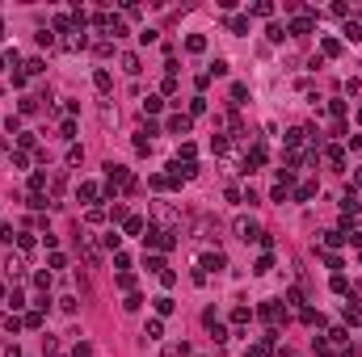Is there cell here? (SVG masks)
Here are the masks:
<instances>
[{"mask_svg":"<svg viewBox=\"0 0 362 357\" xmlns=\"http://www.w3.org/2000/svg\"><path fill=\"white\" fill-rule=\"evenodd\" d=\"M160 286H165V290H173V286H177V273L165 269V273H160Z\"/></svg>","mask_w":362,"mask_h":357,"instance_id":"f546056e","label":"cell"},{"mask_svg":"<svg viewBox=\"0 0 362 357\" xmlns=\"http://www.w3.org/2000/svg\"><path fill=\"white\" fill-rule=\"evenodd\" d=\"M59 135H63V139H76V122H72V118H67V122L59 126Z\"/></svg>","mask_w":362,"mask_h":357,"instance_id":"b9f144b4","label":"cell"},{"mask_svg":"<svg viewBox=\"0 0 362 357\" xmlns=\"http://www.w3.org/2000/svg\"><path fill=\"white\" fill-rule=\"evenodd\" d=\"M354 185H362V168H358V172H354Z\"/></svg>","mask_w":362,"mask_h":357,"instance_id":"c3c4849f","label":"cell"},{"mask_svg":"<svg viewBox=\"0 0 362 357\" xmlns=\"http://www.w3.org/2000/svg\"><path fill=\"white\" fill-rule=\"evenodd\" d=\"M169 130H173V135H190V114H173L169 118Z\"/></svg>","mask_w":362,"mask_h":357,"instance_id":"ba28073f","label":"cell"},{"mask_svg":"<svg viewBox=\"0 0 362 357\" xmlns=\"http://www.w3.org/2000/svg\"><path fill=\"white\" fill-rule=\"evenodd\" d=\"M122 71H126V76H135V71H139V55H122Z\"/></svg>","mask_w":362,"mask_h":357,"instance_id":"cb8c5ba5","label":"cell"},{"mask_svg":"<svg viewBox=\"0 0 362 357\" xmlns=\"http://www.w3.org/2000/svg\"><path fill=\"white\" fill-rule=\"evenodd\" d=\"M236 235H240L244 244H249V240H257V235H261V227H257L253 219H240V223H236Z\"/></svg>","mask_w":362,"mask_h":357,"instance_id":"8992f818","label":"cell"},{"mask_svg":"<svg viewBox=\"0 0 362 357\" xmlns=\"http://www.w3.org/2000/svg\"><path fill=\"white\" fill-rule=\"evenodd\" d=\"M341 319H345V328H362V307H358V303H345Z\"/></svg>","mask_w":362,"mask_h":357,"instance_id":"52a82bcc","label":"cell"},{"mask_svg":"<svg viewBox=\"0 0 362 357\" xmlns=\"http://www.w3.org/2000/svg\"><path fill=\"white\" fill-rule=\"evenodd\" d=\"M72 26H76L72 17H55V30H59V34H67V30H72Z\"/></svg>","mask_w":362,"mask_h":357,"instance_id":"ab89813d","label":"cell"},{"mask_svg":"<svg viewBox=\"0 0 362 357\" xmlns=\"http://www.w3.org/2000/svg\"><path fill=\"white\" fill-rule=\"evenodd\" d=\"M198 269H202V273H219V269H228V256L224 252H202V260H198Z\"/></svg>","mask_w":362,"mask_h":357,"instance_id":"3957f363","label":"cell"},{"mask_svg":"<svg viewBox=\"0 0 362 357\" xmlns=\"http://www.w3.org/2000/svg\"><path fill=\"white\" fill-rule=\"evenodd\" d=\"M299 319H303V324H312V328H324V315H320V311H312V307H303Z\"/></svg>","mask_w":362,"mask_h":357,"instance_id":"4fadbf2b","label":"cell"},{"mask_svg":"<svg viewBox=\"0 0 362 357\" xmlns=\"http://www.w3.org/2000/svg\"><path fill=\"white\" fill-rule=\"evenodd\" d=\"M42 71H46L42 59H30V63H26V76H42Z\"/></svg>","mask_w":362,"mask_h":357,"instance_id":"4dcf8cb0","label":"cell"},{"mask_svg":"<svg viewBox=\"0 0 362 357\" xmlns=\"http://www.w3.org/2000/svg\"><path fill=\"white\" fill-rule=\"evenodd\" d=\"M270 269H274V256H270V252H265V256H257V265H253L257 278H261V273H270Z\"/></svg>","mask_w":362,"mask_h":357,"instance_id":"ac0fdd59","label":"cell"},{"mask_svg":"<svg viewBox=\"0 0 362 357\" xmlns=\"http://www.w3.org/2000/svg\"><path fill=\"white\" fill-rule=\"evenodd\" d=\"M265 34H270V42H282V38H286V26H270Z\"/></svg>","mask_w":362,"mask_h":357,"instance_id":"8d00e7d4","label":"cell"},{"mask_svg":"<svg viewBox=\"0 0 362 357\" xmlns=\"http://www.w3.org/2000/svg\"><path fill=\"white\" fill-rule=\"evenodd\" d=\"M303 135H308V130H303V126H295V130H286V143H291V147H295V143H299Z\"/></svg>","mask_w":362,"mask_h":357,"instance_id":"f35d334b","label":"cell"},{"mask_svg":"<svg viewBox=\"0 0 362 357\" xmlns=\"http://www.w3.org/2000/svg\"><path fill=\"white\" fill-rule=\"evenodd\" d=\"M26 328H42V311H30L26 315Z\"/></svg>","mask_w":362,"mask_h":357,"instance_id":"bcb514c9","label":"cell"},{"mask_svg":"<svg viewBox=\"0 0 362 357\" xmlns=\"http://www.w3.org/2000/svg\"><path fill=\"white\" fill-rule=\"evenodd\" d=\"M122 307H126V311H139V307H143V294H126Z\"/></svg>","mask_w":362,"mask_h":357,"instance_id":"83f0119b","label":"cell"},{"mask_svg":"<svg viewBox=\"0 0 362 357\" xmlns=\"http://www.w3.org/2000/svg\"><path fill=\"white\" fill-rule=\"evenodd\" d=\"M329 114L337 118V122H341V118H345V101H329Z\"/></svg>","mask_w":362,"mask_h":357,"instance_id":"836d02e7","label":"cell"},{"mask_svg":"<svg viewBox=\"0 0 362 357\" xmlns=\"http://www.w3.org/2000/svg\"><path fill=\"white\" fill-rule=\"evenodd\" d=\"M211 151H215V156H224V151H228V135H215V139H211Z\"/></svg>","mask_w":362,"mask_h":357,"instance_id":"4316f807","label":"cell"},{"mask_svg":"<svg viewBox=\"0 0 362 357\" xmlns=\"http://www.w3.org/2000/svg\"><path fill=\"white\" fill-rule=\"evenodd\" d=\"M185 51L202 55V51H206V38H202V34H190V38H185Z\"/></svg>","mask_w":362,"mask_h":357,"instance_id":"9a60e30c","label":"cell"},{"mask_svg":"<svg viewBox=\"0 0 362 357\" xmlns=\"http://www.w3.org/2000/svg\"><path fill=\"white\" fill-rule=\"evenodd\" d=\"M160 110H165V101H160V97H143V114H160Z\"/></svg>","mask_w":362,"mask_h":357,"instance_id":"d4e9b609","label":"cell"},{"mask_svg":"<svg viewBox=\"0 0 362 357\" xmlns=\"http://www.w3.org/2000/svg\"><path fill=\"white\" fill-rule=\"evenodd\" d=\"M0 38H5V21H0Z\"/></svg>","mask_w":362,"mask_h":357,"instance_id":"f907efd6","label":"cell"},{"mask_svg":"<svg viewBox=\"0 0 362 357\" xmlns=\"http://www.w3.org/2000/svg\"><path fill=\"white\" fill-rule=\"evenodd\" d=\"M308 30H312V13H303V17H295L286 26V34H308Z\"/></svg>","mask_w":362,"mask_h":357,"instance_id":"8fae6325","label":"cell"},{"mask_svg":"<svg viewBox=\"0 0 362 357\" xmlns=\"http://www.w3.org/2000/svg\"><path fill=\"white\" fill-rule=\"evenodd\" d=\"M143 265L148 273H165V256H143Z\"/></svg>","mask_w":362,"mask_h":357,"instance_id":"44dd1931","label":"cell"},{"mask_svg":"<svg viewBox=\"0 0 362 357\" xmlns=\"http://www.w3.org/2000/svg\"><path fill=\"white\" fill-rule=\"evenodd\" d=\"M152 303H156V315H173L177 311V303H173L169 294H160V299H152Z\"/></svg>","mask_w":362,"mask_h":357,"instance_id":"7c38bea8","label":"cell"},{"mask_svg":"<svg viewBox=\"0 0 362 357\" xmlns=\"http://www.w3.org/2000/svg\"><path fill=\"white\" fill-rule=\"evenodd\" d=\"M42 189H46V172H34L30 176V194H42Z\"/></svg>","mask_w":362,"mask_h":357,"instance_id":"603a6c76","label":"cell"},{"mask_svg":"<svg viewBox=\"0 0 362 357\" xmlns=\"http://www.w3.org/2000/svg\"><path fill=\"white\" fill-rule=\"evenodd\" d=\"M5 357H21V349H17V344H9V349H5Z\"/></svg>","mask_w":362,"mask_h":357,"instance_id":"7dc6e473","label":"cell"},{"mask_svg":"<svg viewBox=\"0 0 362 357\" xmlns=\"http://www.w3.org/2000/svg\"><path fill=\"white\" fill-rule=\"evenodd\" d=\"M110 219H114V223H126V206H118V202H114V206H110Z\"/></svg>","mask_w":362,"mask_h":357,"instance_id":"d590c367","label":"cell"},{"mask_svg":"<svg viewBox=\"0 0 362 357\" xmlns=\"http://www.w3.org/2000/svg\"><path fill=\"white\" fill-rule=\"evenodd\" d=\"M308 198H316V181H303V185H295V202H308Z\"/></svg>","mask_w":362,"mask_h":357,"instance_id":"5bb4252c","label":"cell"},{"mask_svg":"<svg viewBox=\"0 0 362 357\" xmlns=\"http://www.w3.org/2000/svg\"><path fill=\"white\" fill-rule=\"evenodd\" d=\"M5 328H9V332H21V328H26V319H17V315H9V319H5Z\"/></svg>","mask_w":362,"mask_h":357,"instance_id":"60d3db41","label":"cell"},{"mask_svg":"<svg viewBox=\"0 0 362 357\" xmlns=\"http://www.w3.org/2000/svg\"><path fill=\"white\" fill-rule=\"evenodd\" d=\"M345 244V231H324V248H341Z\"/></svg>","mask_w":362,"mask_h":357,"instance_id":"d6986e66","label":"cell"},{"mask_svg":"<svg viewBox=\"0 0 362 357\" xmlns=\"http://www.w3.org/2000/svg\"><path fill=\"white\" fill-rule=\"evenodd\" d=\"M265 349H270L265 340H261V344H249V349H244V357H265Z\"/></svg>","mask_w":362,"mask_h":357,"instance_id":"d6a6232c","label":"cell"},{"mask_svg":"<svg viewBox=\"0 0 362 357\" xmlns=\"http://www.w3.org/2000/svg\"><path fill=\"white\" fill-rule=\"evenodd\" d=\"M173 244H177L173 231H160V227H148V235H143V248H165V252H169Z\"/></svg>","mask_w":362,"mask_h":357,"instance_id":"7a4b0ae2","label":"cell"},{"mask_svg":"<svg viewBox=\"0 0 362 357\" xmlns=\"http://www.w3.org/2000/svg\"><path fill=\"white\" fill-rule=\"evenodd\" d=\"M114 282H118L122 290H131V286H135V278H131V273H126V269H122V273H118V278H114Z\"/></svg>","mask_w":362,"mask_h":357,"instance_id":"7bdbcfd3","label":"cell"},{"mask_svg":"<svg viewBox=\"0 0 362 357\" xmlns=\"http://www.w3.org/2000/svg\"><path fill=\"white\" fill-rule=\"evenodd\" d=\"M358 118H362V110H358Z\"/></svg>","mask_w":362,"mask_h":357,"instance_id":"816d5d0a","label":"cell"},{"mask_svg":"<svg viewBox=\"0 0 362 357\" xmlns=\"http://www.w3.org/2000/svg\"><path fill=\"white\" fill-rule=\"evenodd\" d=\"M190 114H206V97H194L190 101Z\"/></svg>","mask_w":362,"mask_h":357,"instance_id":"f6af8a7d","label":"cell"},{"mask_svg":"<svg viewBox=\"0 0 362 357\" xmlns=\"http://www.w3.org/2000/svg\"><path fill=\"white\" fill-rule=\"evenodd\" d=\"M324 156H329V164H333V168H341V164H345V147H337V143H333V147L324 151Z\"/></svg>","mask_w":362,"mask_h":357,"instance_id":"e0dca14e","label":"cell"},{"mask_svg":"<svg viewBox=\"0 0 362 357\" xmlns=\"http://www.w3.org/2000/svg\"><path fill=\"white\" fill-rule=\"evenodd\" d=\"M93 88H97V93H110V88H114L110 67H97V71H93Z\"/></svg>","mask_w":362,"mask_h":357,"instance_id":"5b68a950","label":"cell"},{"mask_svg":"<svg viewBox=\"0 0 362 357\" xmlns=\"http://www.w3.org/2000/svg\"><path fill=\"white\" fill-rule=\"evenodd\" d=\"M345 38L349 42H362V21H345Z\"/></svg>","mask_w":362,"mask_h":357,"instance_id":"ffe728a7","label":"cell"},{"mask_svg":"<svg viewBox=\"0 0 362 357\" xmlns=\"http://www.w3.org/2000/svg\"><path fill=\"white\" fill-rule=\"evenodd\" d=\"M143 227H148V223L139 219V214H126V223H122V231H126V235H143Z\"/></svg>","mask_w":362,"mask_h":357,"instance_id":"9c48e42d","label":"cell"},{"mask_svg":"<svg viewBox=\"0 0 362 357\" xmlns=\"http://www.w3.org/2000/svg\"><path fill=\"white\" fill-rule=\"evenodd\" d=\"M76 194H80V202H97V198H101V189L93 185V181H80V189H76Z\"/></svg>","mask_w":362,"mask_h":357,"instance_id":"30bf717a","label":"cell"},{"mask_svg":"<svg viewBox=\"0 0 362 357\" xmlns=\"http://www.w3.org/2000/svg\"><path fill=\"white\" fill-rule=\"evenodd\" d=\"M228 67H232L228 59H215V63H211V76H228Z\"/></svg>","mask_w":362,"mask_h":357,"instance_id":"1f68e13d","label":"cell"},{"mask_svg":"<svg viewBox=\"0 0 362 357\" xmlns=\"http://www.w3.org/2000/svg\"><path fill=\"white\" fill-rule=\"evenodd\" d=\"M110 34H114V38H126V21L122 17H110Z\"/></svg>","mask_w":362,"mask_h":357,"instance_id":"7402d4cb","label":"cell"},{"mask_svg":"<svg viewBox=\"0 0 362 357\" xmlns=\"http://www.w3.org/2000/svg\"><path fill=\"white\" fill-rule=\"evenodd\" d=\"M211 336H215V344H228V328L219 324V319H215V324H211Z\"/></svg>","mask_w":362,"mask_h":357,"instance_id":"484cf974","label":"cell"},{"mask_svg":"<svg viewBox=\"0 0 362 357\" xmlns=\"http://www.w3.org/2000/svg\"><path fill=\"white\" fill-rule=\"evenodd\" d=\"M329 340H333V344H345V340H349V332H345V328H333V332H329Z\"/></svg>","mask_w":362,"mask_h":357,"instance_id":"74e56055","label":"cell"},{"mask_svg":"<svg viewBox=\"0 0 362 357\" xmlns=\"http://www.w3.org/2000/svg\"><path fill=\"white\" fill-rule=\"evenodd\" d=\"M143 336H148V340H160V336H165V324H160V319H148Z\"/></svg>","mask_w":362,"mask_h":357,"instance_id":"2e32d148","label":"cell"},{"mask_svg":"<svg viewBox=\"0 0 362 357\" xmlns=\"http://www.w3.org/2000/svg\"><path fill=\"white\" fill-rule=\"evenodd\" d=\"M118 189H135V181H131V172H126L122 164H110L106 168V198H114Z\"/></svg>","mask_w":362,"mask_h":357,"instance_id":"6da1fadb","label":"cell"},{"mask_svg":"<svg viewBox=\"0 0 362 357\" xmlns=\"http://www.w3.org/2000/svg\"><path fill=\"white\" fill-rule=\"evenodd\" d=\"M329 286H333V290H337V294H345V290H349V282H345V278H341V273H337V278H333V282H329Z\"/></svg>","mask_w":362,"mask_h":357,"instance_id":"ee69618b","label":"cell"},{"mask_svg":"<svg viewBox=\"0 0 362 357\" xmlns=\"http://www.w3.org/2000/svg\"><path fill=\"white\" fill-rule=\"evenodd\" d=\"M324 55H341V38H324Z\"/></svg>","mask_w":362,"mask_h":357,"instance_id":"f1b7e54d","label":"cell"},{"mask_svg":"<svg viewBox=\"0 0 362 357\" xmlns=\"http://www.w3.org/2000/svg\"><path fill=\"white\" fill-rule=\"evenodd\" d=\"M135 151H152V139L143 135V130H139V135H135Z\"/></svg>","mask_w":362,"mask_h":357,"instance_id":"e575fe53","label":"cell"},{"mask_svg":"<svg viewBox=\"0 0 362 357\" xmlns=\"http://www.w3.org/2000/svg\"><path fill=\"white\" fill-rule=\"evenodd\" d=\"M5 63H9V55H0V71H5Z\"/></svg>","mask_w":362,"mask_h":357,"instance_id":"681fc988","label":"cell"},{"mask_svg":"<svg viewBox=\"0 0 362 357\" xmlns=\"http://www.w3.org/2000/svg\"><path fill=\"white\" fill-rule=\"evenodd\" d=\"M261 319H270V324H278V319H282V324H286V307H278L274 299L261 303Z\"/></svg>","mask_w":362,"mask_h":357,"instance_id":"277c9868","label":"cell"}]
</instances>
